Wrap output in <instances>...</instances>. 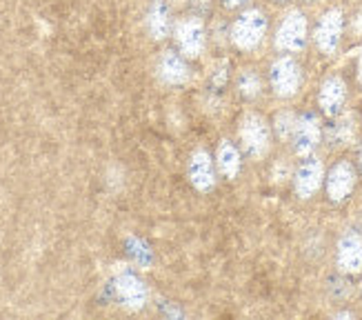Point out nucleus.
Listing matches in <instances>:
<instances>
[{
  "label": "nucleus",
  "mask_w": 362,
  "mask_h": 320,
  "mask_svg": "<svg viewBox=\"0 0 362 320\" xmlns=\"http://www.w3.org/2000/svg\"><path fill=\"white\" fill-rule=\"evenodd\" d=\"M267 27H269V23H267V16L260 9H247L231 25V42L240 52H254L262 45Z\"/></svg>",
  "instance_id": "nucleus-1"
},
{
  "label": "nucleus",
  "mask_w": 362,
  "mask_h": 320,
  "mask_svg": "<svg viewBox=\"0 0 362 320\" xmlns=\"http://www.w3.org/2000/svg\"><path fill=\"white\" fill-rule=\"evenodd\" d=\"M238 138H240L243 152L249 158L260 160V158H264L267 154H269V147H272V127L260 114H247L240 120Z\"/></svg>",
  "instance_id": "nucleus-2"
},
{
  "label": "nucleus",
  "mask_w": 362,
  "mask_h": 320,
  "mask_svg": "<svg viewBox=\"0 0 362 320\" xmlns=\"http://www.w3.org/2000/svg\"><path fill=\"white\" fill-rule=\"evenodd\" d=\"M307 34H309V25H307V16L300 9H291L285 18H282L274 45L278 52H287V54H298L307 47Z\"/></svg>",
  "instance_id": "nucleus-3"
},
{
  "label": "nucleus",
  "mask_w": 362,
  "mask_h": 320,
  "mask_svg": "<svg viewBox=\"0 0 362 320\" xmlns=\"http://www.w3.org/2000/svg\"><path fill=\"white\" fill-rule=\"evenodd\" d=\"M303 83V69L291 56H280L269 67V85L278 98H291Z\"/></svg>",
  "instance_id": "nucleus-4"
},
{
  "label": "nucleus",
  "mask_w": 362,
  "mask_h": 320,
  "mask_svg": "<svg viewBox=\"0 0 362 320\" xmlns=\"http://www.w3.org/2000/svg\"><path fill=\"white\" fill-rule=\"evenodd\" d=\"M342 31H344V13H342L340 7H332L329 11L322 13V18L316 25V31H313L316 47L322 54L334 56L338 52V47H340Z\"/></svg>",
  "instance_id": "nucleus-5"
},
{
  "label": "nucleus",
  "mask_w": 362,
  "mask_h": 320,
  "mask_svg": "<svg viewBox=\"0 0 362 320\" xmlns=\"http://www.w3.org/2000/svg\"><path fill=\"white\" fill-rule=\"evenodd\" d=\"M356 181H358V173H356L354 163H349V160H338V163L329 169L327 178H325L329 200H332V202L347 200L354 194Z\"/></svg>",
  "instance_id": "nucleus-6"
},
{
  "label": "nucleus",
  "mask_w": 362,
  "mask_h": 320,
  "mask_svg": "<svg viewBox=\"0 0 362 320\" xmlns=\"http://www.w3.org/2000/svg\"><path fill=\"white\" fill-rule=\"evenodd\" d=\"M322 181H325V167L320 163V158L305 156L293 173V189H296L298 198L309 200L311 196H316V191L320 189Z\"/></svg>",
  "instance_id": "nucleus-7"
},
{
  "label": "nucleus",
  "mask_w": 362,
  "mask_h": 320,
  "mask_svg": "<svg viewBox=\"0 0 362 320\" xmlns=\"http://www.w3.org/2000/svg\"><path fill=\"white\" fill-rule=\"evenodd\" d=\"M176 40L180 47V54L189 60L200 58L207 45V31H204V23L200 18H185L176 27Z\"/></svg>",
  "instance_id": "nucleus-8"
},
{
  "label": "nucleus",
  "mask_w": 362,
  "mask_h": 320,
  "mask_svg": "<svg viewBox=\"0 0 362 320\" xmlns=\"http://www.w3.org/2000/svg\"><path fill=\"white\" fill-rule=\"evenodd\" d=\"M291 142H293V152L296 156H311L316 152L318 142H320V120L316 114H303L300 118H296V127H293V136H291Z\"/></svg>",
  "instance_id": "nucleus-9"
},
{
  "label": "nucleus",
  "mask_w": 362,
  "mask_h": 320,
  "mask_svg": "<svg viewBox=\"0 0 362 320\" xmlns=\"http://www.w3.org/2000/svg\"><path fill=\"white\" fill-rule=\"evenodd\" d=\"M216 160L211 158L209 152L198 149L194 152V156L189 158V167H187V176H189V183L194 185V189L207 194L216 187Z\"/></svg>",
  "instance_id": "nucleus-10"
},
{
  "label": "nucleus",
  "mask_w": 362,
  "mask_h": 320,
  "mask_svg": "<svg viewBox=\"0 0 362 320\" xmlns=\"http://www.w3.org/2000/svg\"><path fill=\"white\" fill-rule=\"evenodd\" d=\"M338 269L347 276L362 274V236L356 232L342 234L338 240Z\"/></svg>",
  "instance_id": "nucleus-11"
},
{
  "label": "nucleus",
  "mask_w": 362,
  "mask_h": 320,
  "mask_svg": "<svg viewBox=\"0 0 362 320\" xmlns=\"http://www.w3.org/2000/svg\"><path fill=\"white\" fill-rule=\"evenodd\" d=\"M344 103H347V83L342 80V76H327L318 91V105L322 114L329 118L340 116Z\"/></svg>",
  "instance_id": "nucleus-12"
},
{
  "label": "nucleus",
  "mask_w": 362,
  "mask_h": 320,
  "mask_svg": "<svg viewBox=\"0 0 362 320\" xmlns=\"http://www.w3.org/2000/svg\"><path fill=\"white\" fill-rule=\"evenodd\" d=\"M116 296L122 307H127L129 312H140L147 302V287L136 276L122 274L116 278Z\"/></svg>",
  "instance_id": "nucleus-13"
},
{
  "label": "nucleus",
  "mask_w": 362,
  "mask_h": 320,
  "mask_svg": "<svg viewBox=\"0 0 362 320\" xmlns=\"http://www.w3.org/2000/svg\"><path fill=\"white\" fill-rule=\"evenodd\" d=\"M158 76L165 85H185L189 80V67L185 58L174 50L163 52L158 60Z\"/></svg>",
  "instance_id": "nucleus-14"
},
{
  "label": "nucleus",
  "mask_w": 362,
  "mask_h": 320,
  "mask_svg": "<svg viewBox=\"0 0 362 320\" xmlns=\"http://www.w3.org/2000/svg\"><path fill=\"white\" fill-rule=\"evenodd\" d=\"M216 167L227 181H233L235 176L240 173L243 156H240V149L235 147L231 140H220L218 152H216Z\"/></svg>",
  "instance_id": "nucleus-15"
},
{
  "label": "nucleus",
  "mask_w": 362,
  "mask_h": 320,
  "mask_svg": "<svg viewBox=\"0 0 362 320\" xmlns=\"http://www.w3.org/2000/svg\"><path fill=\"white\" fill-rule=\"evenodd\" d=\"M169 7L165 0H151L149 11H147V29L153 40H165L171 29V18H169Z\"/></svg>",
  "instance_id": "nucleus-16"
},
{
  "label": "nucleus",
  "mask_w": 362,
  "mask_h": 320,
  "mask_svg": "<svg viewBox=\"0 0 362 320\" xmlns=\"http://www.w3.org/2000/svg\"><path fill=\"white\" fill-rule=\"evenodd\" d=\"M329 142L334 147H344V145H351L354 138H356V120L354 116H342L338 118L332 127H329Z\"/></svg>",
  "instance_id": "nucleus-17"
},
{
  "label": "nucleus",
  "mask_w": 362,
  "mask_h": 320,
  "mask_svg": "<svg viewBox=\"0 0 362 320\" xmlns=\"http://www.w3.org/2000/svg\"><path fill=\"white\" fill-rule=\"evenodd\" d=\"M235 89H238V93L243 96V98L254 101L262 91V80L254 69H245V72H240L238 80H235Z\"/></svg>",
  "instance_id": "nucleus-18"
},
{
  "label": "nucleus",
  "mask_w": 362,
  "mask_h": 320,
  "mask_svg": "<svg viewBox=\"0 0 362 320\" xmlns=\"http://www.w3.org/2000/svg\"><path fill=\"white\" fill-rule=\"evenodd\" d=\"M293 127H296V116L291 111H280L274 120V132L280 140H287L293 136Z\"/></svg>",
  "instance_id": "nucleus-19"
},
{
  "label": "nucleus",
  "mask_w": 362,
  "mask_h": 320,
  "mask_svg": "<svg viewBox=\"0 0 362 320\" xmlns=\"http://www.w3.org/2000/svg\"><path fill=\"white\" fill-rule=\"evenodd\" d=\"M243 3H247V0H223V5H225V7H229V9L240 7Z\"/></svg>",
  "instance_id": "nucleus-20"
},
{
  "label": "nucleus",
  "mask_w": 362,
  "mask_h": 320,
  "mask_svg": "<svg viewBox=\"0 0 362 320\" xmlns=\"http://www.w3.org/2000/svg\"><path fill=\"white\" fill-rule=\"evenodd\" d=\"M358 80H360V85H362V54L358 58Z\"/></svg>",
  "instance_id": "nucleus-21"
},
{
  "label": "nucleus",
  "mask_w": 362,
  "mask_h": 320,
  "mask_svg": "<svg viewBox=\"0 0 362 320\" xmlns=\"http://www.w3.org/2000/svg\"><path fill=\"white\" fill-rule=\"evenodd\" d=\"M358 160H360V165H362V145L358 147Z\"/></svg>",
  "instance_id": "nucleus-22"
}]
</instances>
